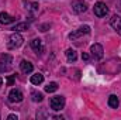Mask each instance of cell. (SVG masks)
<instances>
[{
	"mask_svg": "<svg viewBox=\"0 0 121 120\" xmlns=\"http://www.w3.org/2000/svg\"><path fill=\"white\" fill-rule=\"evenodd\" d=\"M49 105H51V109L52 110L59 112L60 109L65 107V97L63 96H54V97H51Z\"/></svg>",
	"mask_w": 121,
	"mask_h": 120,
	"instance_id": "6da1fadb",
	"label": "cell"
},
{
	"mask_svg": "<svg viewBox=\"0 0 121 120\" xmlns=\"http://www.w3.org/2000/svg\"><path fill=\"white\" fill-rule=\"evenodd\" d=\"M31 96H32V100L34 102H41L42 99H44V96H42V93H39V92H31Z\"/></svg>",
	"mask_w": 121,
	"mask_h": 120,
	"instance_id": "ac0fdd59",
	"label": "cell"
},
{
	"mask_svg": "<svg viewBox=\"0 0 121 120\" xmlns=\"http://www.w3.org/2000/svg\"><path fill=\"white\" fill-rule=\"evenodd\" d=\"M23 97H24L23 93L18 89H11L10 93H9V100H10L11 103H18V102L23 100Z\"/></svg>",
	"mask_w": 121,
	"mask_h": 120,
	"instance_id": "52a82bcc",
	"label": "cell"
},
{
	"mask_svg": "<svg viewBox=\"0 0 121 120\" xmlns=\"http://www.w3.org/2000/svg\"><path fill=\"white\" fill-rule=\"evenodd\" d=\"M28 28H30V24H28V23H18V24L14 26L13 30L17 31V32H20V31H27Z\"/></svg>",
	"mask_w": 121,
	"mask_h": 120,
	"instance_id": "9a60e30c",
	"label": "cell"
},
{
	"mask_svg": "<svg viewBox=\"0 0 121 120\" xmlns=\"http://www.w3.org/2000/svg\"><path fill=\"white\" fill-rule=\"evenodd\" d=\"M7 119H9V120H17V115H10Z\"/></svg>",
	"mask_w": 121,
	"mask_h": 120,
	"instance_id": "603a6c76",
	"label": "cell"
},
{
	"mask_svg": "<svg viewBox=\"0 0 121 120\" xmlns=\"http://www.w3.org/2000/svg\"><path fill=\"white\" fill-rule=\"evenodd\" d=\"M118 105H120L118 97H117L116 95H110V96H108V106H110V107H113V109H117V107H118Z\"/></svg>",
	"mask_w": 121,
	"mask_h": 120,
	"instance_id": "7c38bea8",
	"label": "cell"
},
{
	"mask_svg": "<svg viewBox=\"0 0 121 120\" xmlns=\"http://www.w3.org/2000/svg\"><path fill=\"white\" fill-rule=\"evenodd\" d=\"M89 58H90V57H89V54H86V52H83V54H82V60H83V61H89Z\"/></svg>",
	"mask_w": 121,
	"mask_h": 120,
	"instance_id": "7402d4cb",
	"label": "cell"
},
{
	"mask_svg": "<svg viewBox=\"0 0 121 120\" xmlns=\"http://www.w3.org/2000/svg\"><path fill=\"white\" fill-rule=\"evenodd\" d=\"M31 48L37 52V54H41L42 51H44V45H42V41L39 40V38H35V40H32L31 41Z\"/></svg>",
	"mask_w": 121,
	"mask_h": 120,
	"instance_id": "9c48e42d",
	"label": "cell"
},
{
	"mask_svg": "<svg viewBox=\"0 0 121 120\" xmlns=\"http://www.w3.org/2000/svg\"><path fill=\"white\" fill-rule=\"evenodd\" d=\"M49 27H51V24H42V26L39 27V30H41V31H47Z\"/></svg>",
	"mask_w": 121,
	"mask_h": 120,
	"instance_id": "44dd1931",
	"label": "cell"
},
{
	"mask_svg": "<svg viewBox=\"0 0 121 120\" xmlns=\"http://www.w3.org/2000/svg\"><path fill=\"white\" fill-rule=\"evenodd\" d=\"M55 90H58V83L56 82H51L45 86V92H48V93H52Z\"/></svg>",
	"mask_w": 121,
	"mask_h": 120,
	"instance_id": "e0dca14e",
	"label": "cell"
},
{
	"mask_svg": "<svg viewBox=\"0 0 121 120\" xmlns=\"http://www.w3.org/2000/svg\"><path fill=\"white\" fill-rule=\"evenodd\" d=\"M1 85H3V79L0 78V86H1Z\"/></svg>",
	"mask_w": 121,
	"mask_h": 120,
	"instance_id": "cb8c5ba5",
	"label": "cell"
},
{
	"mask_svg": "<svg viewBox=\"0 0 121 120\" xmlns=\"http://www.w3.org/2000/svg\"><path fill=\"white\" fill-rule=\"evenodd\" d=\"M0 62H1V64H7V65H10V64L13 62V57L9 55V54H3V55L0 57Z\"/></svg>",
	"mask_w": 121,
	"mask_h": 120,
	"instance_id": "2e32d148",
	"label": "cell"
},
{
	"mask_svg": "<svg viewBox=\"0 0 121 120\" xmlns=\"http://www.w3.org/2000/svg\"><path fill=\"white\" fill-rule=\"evenodd\" d=\"M14 81H16V76H14V75L9 76V78H7V85H9V86H11V85L14 83Z\"/></svg>",
	"mask_w": 121,
	"mask_h": 120,
	"instance_id": "ffe728a7",
	"label": "cell"
},
{
	"mask_svg": "<svg viewBox=\"0 0 121 120\" xmlns=\"http://www.w3.org/2000/svg\"><path fill=\"white\" fill-rule=\"evenodd\" d=\"M28 6H30V7H28L30 11H32V13H37V11H38V7H39L38 3H30Z\"/></svg>",
	"mask_w": 121,
	"mask_h": 120,
	"instance_id": "d6986e66",
	"label": "cell"
},
{
	"mask_svg": "<svg viewBox=\"0 0 121 120\" xmlns=\"http://www.w3.org/2000/svg\"><path fill=\"white\" fill-rule=\"evenodd\" d=\"M72 10L75 11V13H85L86 10H87V4L85 3V1H82V0H75L73 3H72Z\"/></svg>",
	"mask_w": 121,
	"mask_h": 120,
	"instance_id": "8992f818",
	"label": "cell"
},
{
	"mask_svg": "<svg viewBox=\"0 0 121 120\" xmlns=\"http://www.w3.org/2000/svg\"><path fill=\"white\" fill-rule=\"evenodd\" d=\"M16 18L13 17V16H10V14H7V13H0V24H10V23H13Z\"/></svg>",
	"mask_w": 121,
	"mask_h": 120,
	"instance_id": "8fae6325",
	"label": "cell"
},
{
	"mask_svg": "<svg viewBox=\"0 0 121 120\" xmlns=\"http://www.w3.org/2000/svg\"><path fill=\"white\" fill-rule=\"evenodd\" d=\"M90 26H87V24H85V26H82V27H79L76 31H73V32H70L69 34V38L70 40H78L79 37H82V35H86V34H89L90 32Z\"/></svg>",
	"mask_w": 121,
	"mask_h": 120,
	"instance_id": "3957f363",
	"label": "cell"
},
{
	"mask_svg": "<svg viewBox=\"0 0 121 120\" xmlns=\"http://www.w3.org/2000/svg\"><path fill=\"white\" fill-rule=\"evenodd\" d=\"M110 24H111V27L121 35V17L120 16H117V14L113 16L111 20H110Z\"/></svg>",
	"mask_w": 121,
	"mask_h": 120,
	"instance_id": "ba28073f",
	"label": "cell"
},
{
	"mask_svg": "<svg viewBox=\"0 0 121 120\" xmlns=\"http://www.w3.org/2000/svg\"><path fill=\"white\" fill-rule=\"evenodd\" d=\"M42 82H44V75L35 74V75L31 76V83H32V85H39V83H42Z\"/></svg>",
	"mask_w": 121,
	"mask_h": 120,
	"instance_id": "5bb4252c",
	"label": "cell"
},
{
	"mask_svg": "<svg viewBox=\"0 0 121 120\" xmlns=\"http://www.w3.org/2000/svg\"><path fill=\"white\" fill-rule=\"evenodd\" d=\"M90 52L96 60H101L103 55H104V50H103V47L100 44H93L90 47Z\"/></svg>",
	"mask_w": 121,
	"mask_h": 120,
	"instance_id": "5b68a950",
	"label": "cell"
},
{
	"mask_svg": "<svg viewBox=\"0 0 121 120\" xmlns=\"http://www.w3.org/2000/svg\"><path fill=\"white\" fill-rule=\"evenodd\" d=\"M94 14L97 16V17H104V16H107L108 14V7L106 6V3H103V1H97L96 4H94Z\"/></svg>",
	"mask_w": 121,
	"mask_h": 120,
	"instance_id": "277c9868",
	"label": "cell"
},
{
	"mask_svg": "<svg viewBox=\"0 0 121 120\" xmlns=\"http://www.w3.org/2000/svg\"><path fill=\"white\" fill-rule=\"evenodd\" d=\"M9 40H10V42H9V48H10V50L18 48V47L23 44V41H24V40H23V37H21L17 31H16V32H13V34L10 35V38H9Z\"/></svg>",
	"mask_w": 121,
	"mask_h": 120,
	"instance_id": "7a4b0ae2",
	"label": "cell"
},
{
	"mask_svg": "<svg viewBox=\"0 0 121 120\" xmlns=\"http://www.w3.org/2000/svg\"><path fill=\"white\" fill-rule=\"evenodd\" d=\"M20 68H21V72H23V74H31V72L34 71L32 64H31V62H28V61H21Z\"/></svg>",
	"mask_w": 121,
	"mask_h": 120,
	"instance_id": "30bf717a",
	"label": "cell"
},
{
	"mask_svg": "<svg viewBox=\"0 0 121 120\" xmlns=\"http://www.w3.org/2000/svg\"><path fill=\"white\" fill-rule=\"evenodd\" d=\"M66 60L69 61V62H75L76 58H78V55H76V51L75 50H72V48H69V50H66Z\"/></svg>",
	"mask_w": 121,
	"mask_h": 120,
	"instance_id": "4fadbf2b",
	"label": "cell"
}]
</instances>
